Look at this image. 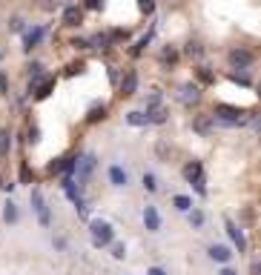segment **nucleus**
Masks as SVG:
<instances>
[{
	"instance_id": "obj_1",
	"label": "nucleus",
	"mask_w": 261,
	"mask_h": 275,
	"mask_svg": "<svg viewBox=\"0 0 261 275\" xmlns=\"http://www.w3.org/2000/svg\"><path fill=\"white\" fill-rule=\"evenodd\" d=\"M89 235H92V246H109L115 241V230H112V224L103 221V218L89 221Z\"/></svg>"
},
{
	"instance_id": "obj_2",
	"label": "nucleus",
	"mask_w": 261,
	"mask_h": 275,
	"mask_svg": "<svg viewBox=\"0 0 261 275\" xmlns=\"http://www.w3.org/2000/svg\"><path fill=\"white\" fill-rule=\"evenodd\" d=\"M212 121H221L227 126H235V123L244 121V109H235V106H227V103H218L215 112H212Z\"/></svg>"
},
{
	"instance_id": "obj_3",
	"label": "nucleus",
	"mask_w": 261,
	"mask_h": 275,
	"mask_svg": "<svg viewBox=\"0 0 261 275\" xmlns=\"http://www.w3.org/2000/svg\"><path fill=\"white\" fill-rule=\"evenodd\" d=\"M184 178H187V184H192L201 195L207 192V189H204V167L198 164V161H189L187 167H184Z\"/></svg>"
},
{
	"instance_id": "obj_4",
	"label": "nucleus",
	"mask_w": 261,
	"mask_h": 275,
	"mask_svg": "<svg viewBox=\"0 0 261 275\" xmlns=\"http://www.w3.org/2000/svg\"><path fill=\"white\" fill-rule=\"evenodd\" d=\"M29 201H32V207H35V212H37L40 226H49L52 224V215H49V207H46V201H44V192H40V189H32Z\"/></svg>"
},
{
	"instance_id": "obj_5",
	"label": "nucleus",
	"mask_w": 261,
	"mask_h": 275,
	"mask_svg": "<svg viewBox=\"0 0 261 275\" xmlns=\"http://www.w3.org/2000/svg\"><path fill=\"white\" fill-rule=\"evenodd\" d=\"M75 167H78V184L80 187H86L89 178H92V172H95V167H98V161H95V155H86V158L78 161Z\"/></svg>"
},
{
	"instance_id": "obj_6",
	"label": "nucleus",
	"mask_w": 261,
	"mask_h": 275,
	"mask_svg": "<svg viewBox=\"0 0 261 275\" xmlns=\"http://www.w3.org/2000/svg\"><path fill=\"white\" fill-rule=\"evenodd\" d=\"M106 175H109V184H112V187H118V189L129 187V172H126V169H123L121 164H112Z\"/></svg>"
},
{
	"instance_id": "obj_7",
	"label": "nucleus",
	"mask_w": 261,
	"mask_h": 275,
	"mask_svg": "<svg viewBox=\"0 0 261 275\" xmlns=\"http://www.w3.org/2000/svg\"><path fill=\"white\" fill-rule=\"evenodd\" d=\"M144 226L149 232H158L161 230V212H158V207H144Z\"/></svg>"
},
{
	"instance_id": "obj_8",
	"label": "nucleus",
	"mask_w": 261,
	"mask_h": 275,
	"mask_svg": "<svg viewBox=\"0 0 261 275\" xmlns=\"http://www.w3.org/2000/svg\"><path fill=\"white\" fill-rule=\"evenodd\" d=\"M227 232H230V238H232V244L238 246V253H244L247 249V241H244V232H241V226L235 224V221H230V218H227Z\"/></svg>"
},
{
	"instance_id": "obj_9",
	"label": "nucleus",
	"mask_w": 261,
	"mask_h": 275,
	"mask_svg": "<svg viewBox=\"0 0 261 275\" xmlns=\"http://www.w3.org/2000/svg\"><path fill=\"white\" fill-rule=\"evenodd\" d=\"M198 98H201V89H198L195 83H184V86L178 89V101L187 103V106H189V103H195Z\"/></svg>"
},
{
	"instance_id": "obj_10",
	"label": "nucleus",
	"mask_w": 261,
	"mask_h": 275,
	"mask_svg": "<svg viewBox=\"0 0 261 275\" xmlns=\"http://www.w3.org/2000/svg\"><path fill=\"white\" fill-rule=\"evenodd\" d=\"M230 63L235 66V69H247V66L253 63V55L247 49H232L230 52Z\"/></svg>"
},
{
	"instance_id": "obj_11",
	"label": "nucleus",
	"mask_w": 261,
	"mask_h": 275,
	"mask_svg": "<svg viewBox=\"0 0 261 275\" xmlns=\"http://www.w3.org/2000/svg\"><path fill=\"white\" fill-rule=\"evenodd\" d=\"M207 253H210V258L212 261H218V264H227V261L232 258V249L227 244H212L210 249H207Z\"/></svg>"
},
{
	"instance_id": "obj_12",
	"label": "nucleus",
	"mask_w": 261,
	"mask_h": 275,
	"mask_svg": "<svg viewBox=\"0 0 261 275\" xmlns=\"http://www.w3.org/2000/svg\"><path fill=\"white\" fill-rule=\"evenodd\" d=\"M63 23H66V26H80V23H83V9H80V6H66Z\"/></svg>"
},
{
	"instance_id": "obj_13",
	"label": "nucleus",
	"mask_w": 261,
	"mask_h": 275,
	"mask_svg": "<svg viewBox=\"0 0 261 275\" xmlns=\"http://www.w3.org/2000/svg\"><path fill=\"white\" fill-rule=\"evenodd\" d=\"M32 89H35V98H37V101H44V98H49L52 89H55V80H52V78L35 80V83H32Z\"/></svg>"
},
{
	"instance_id": "obj_14",
	"label": "nucleus",
	"mask_w": 261,
	"mask_h": 275,
	"mask_svg": "<svg viewBox=\"0 0 261 275\" xmlns=\"http://www.w3.org/2000/svg\"><path fill=\"white\" fill-rule=\"evenodd\" d=\"M135 89H138V75L126 72V78L121 80V95L123 98H129V95H135Z\"/></svg>"
},
{
	"instance_id": "obj_15",
	"label": "nucleus",
	"mask_w": 261,
	"mask_h": 275,
	"mask_svg": "<svg viewBox=\"0 0 261 275\" xmlns=\"http://www.w3.org/2000/svg\"><path fill=\"white\" fill-rule=\"evenodd\" d=\"M3 221H6V224H17V221H20V212H17L15 201H6V207H3Z\"/></svg>"
},
{
	"instance_id": "obj_16",
	"label": "nucleus",
	"mask_w": 261,
	"mask_h": 275,
	"mask_svg": "<svg viewBox=\"0 0 261 275\" xmlns=\"http://www.w3.org/2000/svg\"><path fill=\"white\" fill-rule=\"evenodd\" d=\"M167 121V112L161 106H153V109H146V123H164Z\"/></svg>"
},
{
	"instance_id": "obj_17",
	"label": "nucleus",
	"mask_w": 261,
	"mask_h": 275,
	"mask_svg": "<svg viewBox=\"0 0 261 275\" xmlns=\"http://www.w3.org/2000/svg\"><path fill=\"white\" fill-rule=\"evenodd\" d=\"M40 37H44V29H37V26H35V29H29V32H26V37H23V43H26V49L37 46V43H40Z\"/></svg>"
},
{
	"instance_id": "obj_18",
	"label": "nucleus",
	"mask_w": 261,
	"mask_h": 275,
	"mask_svg": "<svg viewBox=\"0 0 261 275\" xmlns=\"http://www.w3.org/2000/svg\"><path fill=\"white\" fill-rule=\"evenodd\" d=\"M172 203H175V210H178V212H189V210H192V198H189V195H175Z\"/></svg>"
},
{
	"instance_id": "obj_19",
	"label": "nucleus",
	"mask_w": 261,
	"mask_h": 275,
	"mask_svg": "<svg viewBox=\"0 0 261 275\" xmlns=\"http://www.w3.org/2000/svg\"><path fill=\"white\" fill-rule=\"evenodd\" d=\"M9 149H12V138H9V129H0V158H6Z\"/></svg>"
},
{
	"instance_id": "obj_20",
	"label": "nucleus",
	"mask_w": 261,
	"mask_h": 275,
	"mask_svg": "<svg viewBox=\"0 0 261 275\" xmlns=\"http://www.w3.org/2000/svg\"><path fill=\"white\" fill-rule=\"evenodd\" d=\"M103 118H106V106H92L89 109V115H86V121L98 123V121H103Z\"/></svg>"
},
{
	"instance_id": "obj_21",
	"label": "nucleus",
	"mask_w": 261,
	"mask_h": 275,
	"mask_svg": "<svg viewBox=\"0 0 261 275\" xmlns=\"http://www.w3.org/2000/svg\"><path fill=\"white\" fill-rule=\"evenodd\" d=\"M195 129L201 132V135H207V132L212 129V115H201V118H198V121H195Z\"/></svg>"
},
{
	"instance_id": "obj_22",
	"label": "nucleus",
	"mask_w": 261,
	"mask_h": 275,
	"mask_svg": "<svg viewBox=\"0 0 261 275\" xmlns=\"http://www.w3.org/2000/svg\"><path fill=\"white\" fill-rule=\"evenodd\" d=\"M141 184H144V189H146V192H155V189H158V178H155L153 172H144Z\"/></svg>"
},
{
	"instance_id": "obj_23",
	"label": "nucleus",
	"mask_w": 261,
	"mask_h": 275,
	"mask_svg": "<svg viewBox=\"0 0 261 275\" xmlns=\"http://www.w3.org/2000/svg\"><path fill=\"white\" fill-rule=\"evenodd\" d=\"M187 215H189V224L195 226V230H201V226H204V212H201V210H195V207H192Z\"/></svg>"
},
{
	"instance_id": "obj_24",
	"label": "nucleus",
	"mask_w": 261,
	"mask_h": 275,
	"mask_svg": "<svg viewBox=\"0 0 261 275\" xmlns=\"http://www.w3.org/2000/svg\"><path fill=\"white\" fill-rule=\"evenodd\" d=\"M126 121H129L132 126H146V115H144V112H129Z\"/></svg>"
},
{
	"instance_id": "obj_25",
	"label": "nucleus",
	"mask_w": 261,
	"mask_h": 275,
	"mask_svg": "<svg viewBox=\"0 0 261 275\" xmlns=\"http://www.w3.org/2000/svg\"><path fill=\"white\" fill-rule=\"evenodd\" d=\"M112 258H115V261H123V258H126V246H123V244H115V246H112Z\"/></svg>"
},
{
	"instance_id": "obj_26",
	"label": "nucleus",
	"mask_w": 261,
	"mask_h": 275,
	"mask_svg": "<svg viewBox=\"0 0 261 275\" xmlns=\"http://www.w3.org/2000/svg\"><path fill=\"white\" fill-rule=\"evenodd\" d=\"M158 103H161V92H158V89H153V95H149V101H146V109L158 106Z\"/></svg>"
},
{
	"instance_id": "obj_27",
	"label": "nucleus",
	"mask_w": 261,
	"mask_h": 275,
	"mask_svg": "<svg viewBox=\"0 0 261 275\" xmlns=\"http://www.w3.org/2000/svg\"><path fill=\"white\" fill-rule=\"evenodd\" d=\"M58 3H60V0H40V9H44V12H55Z\"/></svg>"
},
{
	"instance_id": "obj_28",
	"label": "nucleus",
	"mask_w": 261,
	"mask_h": 275,
	"mask_svg": "<svg viewBox=\"0 0 261 275\" xmlns=\"http://www.w3.org/2000/svg\"><path fill=\"white\" fill-rule=\"evenodd\" d=\"M175 58H178V55H175V49H164V52H161V60H164V63H172Z\"/></svg>"
},
{
	"instance_id": "obj_29",
	"label": "nucleus",
	"mask_w": 261,
	"mask_h": 275,
	"mask_svg": "<svg viewBox=\"0 0 261 275\" xmlns=\"http://www.w3.org/2000/svg\"><path fill=\"white\" fill-rule=\"evenodd\" d=\"M187 55L189 58H198L201 55V43H187Z\"/></svg>"
},
{
	"instance_id": "obj_30",
	"label": "nucleus",
	"mask_w": 261,
	"mask_h": 275,
	"mask_svg": "<svg viewBox=\"0 0 261 275\" xmlns=\"http://www.w3.org/2000/svg\"><path fill=\"white\" fill-rule=\"evenodd\" d=\"M232 80H238V83L250 86V75H244V72H235V75H232Z\"/></svg>"
},
{
	"instance_id": "obj_31",
	"label": "nucleus",
	"mask_w": 261,
	"mask_h": 275,
	"mask_svg": "<svg viewBox=\"0 0 261 275\" xmlns=\"http://www.w3.org/2000/svg\"><path fill=\"white\" fill-rule=\"evenodd\" d=\"M83 69H86L83 63H72L69 69H66V75H78V72H83Z\"/></svg>"
},
{
	"instance_id": "obj_32",
	"label": "nucleus",
	"mask_w": 261,
	"mask_h": 275,
	"mask_svg": "<svg viewBox=\"0 0 261 275\" xmlns=\"http://www.w3.org/2000/svg\"><path fill=\"white\" fill-rule=\"evenodd\" d=\"M198 78H201L204 83H210V80H212V75L207 72V66H201V69H198Z\"/></svg>"
},
{
	"instance_id": "obj_33",
	"label": "nucleus",
	"mask_w": 261,
	"mask_h": 275,
	"mask_svg": "<svg viewBox=\"0 0 261 275\" xmlns=\"http://www.w3.org/2000/svg\"><path fill=\"white\" fill-rule=\"evenodd\" d=\"M141 12H153V0H141Z\"/></svg>"
},
{
	"instance_id": "obj_34",
	"label": "nucleus",
	"mask_w": 261,
	"mask_h": 275,
	"mask_svg": "<svg viewBox=\"0 0 261 275\" xmlns=\"http://www.w3.org/2000/svg\"><path fill=\"white\" fill-rule=\"evenodd\" d=\"M6 75H3V72H0V95H6Z\"/></svg>"
},
{
	"instance_id": "obj_35",
	"label": "nucleus",
	"mask_w": 261,
	"mask_h": 275,
	"mask_svg": "<svg viewBox=\"0 0 261 275\" xmlns=\"http://www.w3.org/2000/svg\"><path fill=\"white\" fill-rule=\"evenodd\" d=\"M12 29H15V32L23 29V20H20V17H15V20H12Z\"/></svg>"
},
{
	"instance_id": "obj_36",
	"label": "nucleus",
	"mask_w": 261,
	"mask_h": 275,
	"mask_svg": "<svg viewBox=\"0 0 261 275\" xmlns=\"http://www.w3.org/2000/svg\"><path fill=\"white\" fill-rule=\"evenodd\" d=\"M146 275H167V272H164V269H161V267H153V269H149V272H146Z\"/></svg>"
},
{
	"instance_id": "obj_37",
	"label": "nucleus",
	"mask_w": 261,
	"mask_h": 275,
	"mask_svg": "<svg viewBox=\"0 0 261 275\" xmlns=\"http://www.w3.org/2000/svg\"><path fill=\"white\" fill-rule=\"evenodd\" d=\"M218 275H238V272H235V269H230V267H224V269H221Z\"/></svg>"
},
{
	"instance_id": "obj_38",
	"label": "nucleus",
	"mask_w": 261,
	"mask_h": 275,
	"mask_svg": "<svg viewBox=\"0 0 261 275\" xmlns=\"http://www.w3.org/2000/svg\"><path fill=\"white\" fill-rule=\"evenodd\" d=\"M86 6L89 9H98V6H101V0H86Z\"/></svg>"
}]
</instances>
